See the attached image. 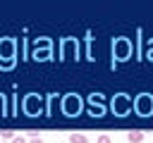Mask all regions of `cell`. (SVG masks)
Returning a JSON list of instances; mask_svg holds the SVG:
<instances>
[{
  "instance_id": "cell-4",
  "label": "cell",
  "mask_w": 153,
  "mask_h": 143,
  "mask_svg": "<svg viewBox=\"0 0 153 143\" xmlns=\"http://www.w3.org/2000/svg\"><path fill=\"white\" fill-rule=\"evenodd\" d=\"M62 110H65V114L76 117V114H79V110H81V100H79V95L67 93V95H65V100H62Z\"/></svg>"
},
{
  "instance_id": "cell-8",
  "label": "cell",
  "mask_w": 153,
  "mask_h": 143,
  "mask_svg": "<svg viewBox=\"0 0 153 143\" xmlns=\"http://www.w3.org/2000/svg\"><path fill=\"white\" fill-rule=\"evenodd\" d=\"M127 141H129V143H141V141H143V131H134V129L127 131Z\"/></svg>"
},
{
  "instance_id": "cell-10",
  "label": "cell",
  "mask_w": 153,
  "mask_h": 143,
  "mask_svg": "<svg viewBox=\"0 0 153 143\" xmlns=\"http://www.w3.org/2000/svg\"><path fill=\"white\" fill-rule=\"evenodd\" d=\"M0 136H2V138H7V141H12L17 133H14V131H10V129H5V131H0Z\"/></svg>"
},
{
  "instance_id": "cell-5",
  "label": "cell",
  "mask_w": 153,
  "mask_h": 143,
  "mask_svg": "<svg viewBox=\"0 0 153 143\" xmlns=\"http://www.w3.org/2000/svg\"><path fill=\"white\" fill-rule=\"evenodd\" d=\"M134 110H136L139 114H151V112H153V95L141 93V95L134 100Z\"/></svg>"
},
{
  "instance_id": "cell-2",
  "label": "cell",
  "mask_w": 153,
  "mask_h": 143,
  "mask_svg": "<svg viewBox=\"0 0 153 143\" xmlns=\"http://www.w3.org/2000/svg\"><path fill=\"white\" fill-rule=\"evenodd\" d=\"M112 110H115V114H120V117H124V114H129L131 110H134V100L129 98V95H115V100H112Z\"/></svg>"
},
{
  "instance_id": "cell-14",
  "label": "cell",
  "mask_w": 153,
  "mask_h": 143,
  "mask_svg": "<svg viewBox=\"0 0 153 143\" xmlns=\"http://www.w3.org/2000/svg\"><path fill=\"white\" fill-rule=\"evenodd\" d=\"M0 112H2V95H0Z\"/></svg>"
},
{
  "instance_id": "cell-9",
  "label": "cell",
  "mask_w": 153,
  "mask_h": 143,
  "mask_svg": "<svg viewBox=\"0 0 153 143\" xmlns=\"http://www.w3.org/2000/svg\"><path fill=\"white\" fill-rule=\"evenodd\" d=\"M69 143H88V138L84 133H69Z\"/></svg>"
},
{
  "instance_id": "cell-11",
  "label": "cell",
  "mask_w": 153,
  "mask_h": 143,
  "mask_svg": "<svg viewBox=\"0 0 153 143\" xmlns=\"http://www.w3.org/2000/svg\"><path fill=\"white\" fill-rule=\"evenodd\" d=\"M98 143H112V138H110L108 133H100V136H98Z\"/></svg>"
},
{
  "instance_id": "cell-3",
  "label": "cell",
  "mask_w": 153,
  "mask_h": 143,
  "mask_svg": "<svg viewBox=\"0 0 153 143\" xmlns=\"http://www.w3.org/2000/svg\"><path fill=\"white\" fill-rule=\"evenodd\" d=\"M24 112L26 114H41V112H45L43 110V98L36 95V93H29L24 98Z\"/></svg>"
},
{
  "instance_id": "cell-12",
  "label": "cell",
  "mask_w": 153,
  "mask_h": 143,
  "mask_svg": "<svg viewBox=\"0 0 153 143\" xmlns=\"http://www.w3.org/2000/svg\"><path fill=\"white\" fill-rule=\"evenodd\" d=\"M12 143H29V141H26V138H22V136H14V138H12Z\"/></svg>"
},
{
  "instance_id": "cell-6",
  "label": "cell",
  "mask_w": 153,
  "mask_h": 143,
  "mask_svg": "<svg viewBox=\"0 0 153 143\" xmlns=\"http://www.w3.org/2000/svg\"><path fill=\"white\" fill-rule=\"evenodd\" d=\"M112 50H115V57H117V60H127L129 52H131V43H129L127 38H115Z\"/></svg>"
},
{
  "instance_id": "cell-13",
  "label": "cell",
  "mask_w": 153,
  "mask_h": 143,
  "mask_svg": "<svg viewBox=\"0 0 153 143\" xmlns=\"http://www.w3.org/2000/svg\"><path fill=\"white\" fill-rule=\"evenodd\" d=\"M29 143H43V138H41V136H31V138H29Z\"/></svg>"
},
{
  "instance_id": "cell-7",
  "label": "cell",
  "mask_w": 153,
  "mask_h": 143,
  "mask_svg": "<svg viewBox=\"0 0 153 143\" xmlns=\"http://www.w3.org/2000/svg\"><path fill=\"white\" fill-rule=\"evenodd\" d=\"M36 45H41V50H33V60H48V55H50V41L48 38H38Z\"/></svg>"
},
{
  "instance_id": "cell-1",
  "label": "cell",
  "mask_w": 153,
  "mask_h": 143,
  "mask_svg": "<svg viewBox=\"0 0 153 143\" xmlns=\"http://www.w3.org/2000/svg\"><path fill=\"white\" fill-rule=\"evenodd\" d=\"M14 50H17L14 38H0V60H2V67H10L12 64Z\"/></svg>"
}]
</instances>
